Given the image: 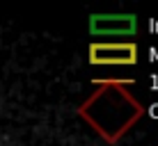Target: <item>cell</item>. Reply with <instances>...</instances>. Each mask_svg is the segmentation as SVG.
Wrapping results in <instances>:
<instances>
[{
  "mask_svg": "<svg viewBox=\"0 0 158 146\" xmlns=\"http://www.w3.org/2000/svg\"><path fill=\"white\" fill-rule=\"evenodd\" d=\"M138 48L133 44H96L89 48L92 64H135Z\"/></svg>",
  "mask_w": 158,
  "mask_h": 146,
  "instance_id": "1",
  "label": "cell"
},
{
  "mask_svg": "<svg viewBox=\"0 0 158 146\" xmlns=\"http://www.w3.org/2000/svg\"><path fill=\"white\" fill-rule=\"evenodd\" d=\"M89 30L94 34H133L135 32V16L128 14H115V16H92Z\"/></svg>",
  "mask_w": 158,
  "mask_h": 146,
  "instance_id": "2",
  "label": "cell"
}]
</instances>
